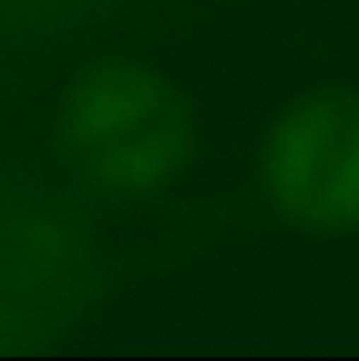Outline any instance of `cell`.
I'll return each mask as SVG.
<instances>
[{"label":"cell","mask_w":359,"mask_h":361,"mask_svg":"<svg viewBox=\"0 0 359 361\" xmlns=\"http://www.w3.org/2000/svg\"><path fill=\"white\" fill-rule=\"evenodd\" d=\"M54 130L64 165L108 197L159 190L194 152V121L175 82L124 57L93 63L70 82Z\"/></svg>","instance_id":"cell-1"},{"label":"cell","mask_w":359,"mask_h":361,"mask_svg":"<svg viewBox=\"0 0 359 361\" xmlns=\"http://www.w3.org/2000/svg\"><path fill=\"white\" fill-rule=\"evenodd\" d=\"M261 184L271 206L305 231L359 228V95L318 92L267 130Z\"/></svg>","instance_id":"cell-2"},{"label":"cell","mask_w":359,"mask_h":361,"mask_svg":"<svg viewBox=\"0 0 359 361\" xmlns=\"http://www.w3.org/2000/svg\"><path fill=\"white\" fill-rule=\"evenodd\" d=\"M83 250L76 231L51 216H23L0 228V301L19 298L38 311L54 305L80 276ZM4 311V307H0Z\"/></svg>","instance_id":"cell-3"},{"label":"cell","mask_w":359,"mask_h":361,"mask_svg":"<svg viewBox=\"0 0 359 361\" xmlns=\"http://www.w3.org/2000/svg\"><path fill=\"white\" fill-rule=\"evenodd\" d=\"M95 0H0V23L19 25V29H38V25H61L80 16Z\"/></svg>","instance_id":"cell-4"}]
</instances>
